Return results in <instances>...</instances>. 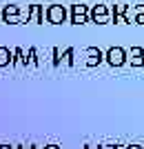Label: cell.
Wrapping results in <instances>:
<instances>
[{
  "mask_svg": "<svg viewBox=\"0 0 144 149\" xmlns=\"http://www.w3.org/2000/svg\"><path fill=\"white\" fill-rule=\"evenodd\" d=\"M9 60H11V54H9V49L0 47V67H5V65H7Z\"/></svg>",
  "mask_w": 144,
  "mask_h": 149,
  "instance_id": "obj_8",
  "label": "cell"
},
{
  "mask_svg": "<svg viewBox=\"0 0 144 149\" xmlns=\"http://www.w3.org/2000/svg\"><path fill=\"white\" fill-rule=\"evenodd\" d=\"M47 18H49L51 25H62L64 20H67V9L62 5H51L47 9Z\"/></svg>",
  "mask_w": 144,
  "mask_h": 149,
  "instance_id": "obj_2",
  "label": "cell"
},
{
  "mask_svg": "<svg viewBox=\"0 0 144 149\" xmlns=\"http://www.w3.org/2000/svg\"><path fill=\"white\" fill-rule=\"evenodd\" d=\"M44 149H60V147H58V145H47Z\"/></svg>",
  "mask_w": 144,
  "mask_h": 149,
  "instance_id": "obj_14",
  "label": "cell"
},
{
  "mask_svg": "<svg viewBox=\"0 0 144 149\" xmlns=\"http://www.w3.org/2000/svg\"><path fill=\"white\" fill-rule=\"evenodd\" d=\"M126 60L131 62L133 67H144V49H142V47H131Z\"/></svg>",
  "mask_w": 144,
  "mask_h": 149,
  "instance_id": "obj_5",
  "label": "cell"
},
{
  "mask_svg": "<svg viewBox=\"0 0 144 149\" xmlns=\"http://www.w3.org/2000/svg\"><path fill=\"white\" fill-rule=\"evenodd\" d=\"M104 60H107L111 67H122L126 62V51L122 49V47H111V49H107V54H104Z\"/></svg>",
  "mask_w": 144,
  "mask_h": 149,
  "instance_id": "obj_1",
  "label": "cell"
},
{
  "mask_svg": "<svg viewBox=\"0 0 144 149\" xmlns=\"http://www.w3.org/2000/svg\"><path fill=\"white\" fill-rule=\"evenodd\" d=\"M84 149H100V147H95V145H87Z\"/></svg>",
  "mask_w": 144,
  "mask_h": 149,
  "instance_id": "obj_15",
  "label": "cell"
},
{
  "mask_svg": "<svg viewBox=\"0 0 144 149\" xmlns=\"http://www.w3.org/2000/svg\"><path fill=\"white\" fill-rule=\"evenodd\" d=\"M87 18H91L93 22H98V25H107L109 22V7L107 5H95L91 11H89Z\"/></svg>",
  "mask_w": 144,
  "mask_h": 149,
  "instance_id": "obj_3",
  "label": "cell"
},
{
  "mask_svg": "<svg viewBox=\"0 0 144 149\" xmlns=\"http://www.w3.org/2000/svg\"><path fill=\"white\" fill-rule=\"evenodd\" d=\"M135 25H144V16H138V18H135Z\"/></svg>",
  "mask_w": 144,
  "mask_h": 149,
  "instance_id": "obj_12",
  "label": "cell"
},
{
  "mask_svg": "<svg viewBox=\"0 0 144 149\" xmlns=\"http://www.w3.org/2000/svg\"><path fill=\"white\" fill-rule=\"evenodd\" d=\"M100 149H118L115 145H100Z\"/></svg>",
  "mask_w": 144,
  "mask_h": 149,
  "instance_id": "obj_13",
  "label": "cell"
},
{
  "mask_svg": "<svg viewBox=\"0 0 144 149\" xmlns=\"http://www.w3.org/2000/svg\"><path fill=\"white\" fill-rule=\"evenodd\" d=\"M18 7L16 5H9L5 9V11H2V20H5V22H11V25H16V22H20V18H18Z\"/></svg>",
  "mask_w": 144,
  "mask_h": 149,
  "instance_id": "obj_6",
  "label": "cell"
},
{
  "mask_svg": "<svg viewBox=\"0 0 144 149\" xmlns=\"http://www.w3.org/2000/svg\"><path fill=\"white\" fill-rule=\"evenodd\" d=\"M115 22H118V25H126V18L124 16H115Z\"/></svg>",
  "mask_w": 144,
  "mask_h": 149,
  "instance_id": "obj_10",
  "label": "cell"
},
{
  "mask_svg": "<svg viewBox=\"0 0 144 149\" xmlns=\"http://www.w3.org/2000/svg\"><path fill=\"white\" fill-rule=\"evenodd\" d=\"M71 13H73V16H89V7L87 5H73Z\"/></svg>",
  "mask_w": 144,
  "mask_h": 149,
  "instance_id": "obj_7",
  "label": "cell"
},
{
  "mask_svg": "<svg viewBox=\"0 0 144 149\" xmlns=\"http://www.w3.org/2000/svg\"><path fill=\"white\" fill-rule=\"evenodd\" d=\"M124 149H144V147H142V145H126Z\"/></svg>",
  "mask_w": 144,
  "mask_h": 149,
  "instance_id": "obj_11",
  "label": "cell"
},
{
  "mask_svg": "<svg viewBox=\"0 0 144 149\" xmlns=\"http://www.w3.org/2000/svg\"><path fill=\"white\" fill-rule=\"evenodd\" d=\"M84 56H87V67H95V65H100L102 60H104V54H102L98 47H87L84 49Z\"/></svg>",
  "mask_w": 144,
  "mask_h": 149,
  "instance_id": "obj_4",
  "label": "cell"
},
{
  "mask_svg": "<svg viewBox=\"0 0 144 149\" xmlns=\"http://www.w3.org/2000/svg\"><path fill=\"white\" fill-rule=\"evenodd\" d=\"M71 22H73V25H84V22H87V16H71Z\"/></svg>",
  "mask_w": 144,
  "mask_h": 149,
  "instance_id": "obj_9",
  "label": "cell"
}]
</instances>
